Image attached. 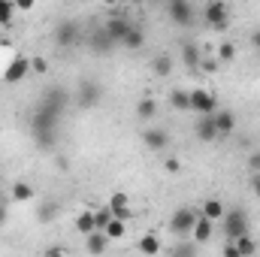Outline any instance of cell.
Returning a JSON list of instances; mask_svg holds the SVG:
<instances>
[{"label": "cell", "instance_id": "obj_14", "mask_svg": "<svg viewBox=\"0 0 260 257\" xmlns=\"http://www.w3.org/2000/svg\"><path fill=\"white\" fill-rule=\"evenodd\" d=\"M197 136L203 139V142H215V139H221V133L215 127V118L212 115H203L200 118V124H197Z\"/></svg>", "mask_w": 260, "mask_h": 257}, {"label": "cell", "instance_id": "obj_12", "mask_svg": "<svg viewBox=\"0 0 260 257\" xmlns=\"http://www.w3.org/2000/svg\"><path fill=\"white\" fill-rule=\"evenodd\" d=\"M142 142H145L151 151H160V148H167L170 136H167V130H160V127H148L142 133Z\"/></svg>", "mask_w": 260, "mask_h": 257}, {"label": "cell", "instance_id": "obj_5", "mask_svg": "<svg viewBox=\"0 0 260 257\" xmlns=\"http://www.w3.org/2000/svg\"><path fill=\"white\" fill-rule=\"evenodd\" d=\"M79 40H82V34H79V24H76V21H61V24L55 27V43H58L61 49L76 46Z\"/></svg>", "mask_w": 260, "mask_h": 257}, {"label": "cell", "instance_id": "obj_8", "mask_svg": "<svg viewBox=\"0 0 260 257\" xmlns=\"http://www.w3.org/2000/svg\"><path fill=\"white\" fill-rule=\"evenodd\" d=\"M100 97H103V91L97 82H82V88H79V106L82 109H94L100 103Z\"/></svg>", "mask_w": 260, "mask_h": 257}, {"label": "cell", "instance_id": "obj_27", "mask_svg": "<svg viewBox=\"0 0 260 257\" xmlns=\"http://www.w3.org/2000/svg\"><path fill=\"white\" fill-rule=\"evenodd\" d=\"M15 0H0V24L3 27H9L12 24V18H15Z\"/></svg>", "mask_w": 260, "mask_h": 257}, {"label": "cell", "instance_id": "obj_20", "mask_svg": "<svg viewBox=\"0 0 260 257\" xmlns=\"http://www.w3.org/2000/svg\"><path fill=\"white\" fill-rule=\"evenodd\" d=\"M121 46H124V49H133V52H136V49H142V46H145V34H142L139 27H133V24H130V30L124 34Z\"/></svg>", "mask_w": 260, "mask_h": 257}, {"label": "cell", "instance_id": "obj_37", "mask_svg": "<svg viewBox=\"0 0 260 257\" xmlns=\"http://www.w3.org/2000/svg\"><path fill=\"white\" fill-rule=\"evenodd\" d=\"M251 191H254V197L260 200V173H251Z\"/></svg>", "mask_w": 260, "mask_h": 257}, {"label": "cell", "instance_id": "obj_35", "mask_svg": "<svg viewBox=\"0 0 260 257\" xmlns=\"http://www.w3.org/2000/svg\"><path fill=\"white\" fill-rule=\"evenodd\" d=\"M224 254H227V257H239V251H236V242H233V239H227V242H224Z\"/></svg>", "mask_w": 260, "mask_h": 257}, {"label": "cell", "instance_id": "obj_2", "mask_svg": "<svg viewBox=\"0 0 260 257\" xmlns=\"http://www.w3.org/2000/svg\"><path fill=\"white\" fill-rule=\"evenodd\" d=\"M221 221H224V233H227V239H239L242 233H251V227H248V215H245L242 209H227Z\"/></svg>", "mask_w": 260, "mask_h": 257}, {"label": "cell", "instance_id": "obj_9", "mask_svg": "<svg viewBox=\"0 0 260 257\" xmlns=\"http://www.w3.org/2000/svg\"><path fill=\"white\" fill-rule=\"evenodd\" d=\"M27 73H30V58H12L9 67H6V73H3V79H6L9 85H15V82H21Z\"/></svg>", "mask_w": 260, "mask_h": 257}, {"label": "cell", "instance_id": "obj_4", "mask_svg": "<svg viewBox=\"0 0 260 257\" xmlns=\"http://www.w3.org/2000/svg\"><path fill=\"white\" fill-rule=\"evenodd\" d=\"M215 109H218V103H215V97H212L206 88H194V91H191V112L212 115Z\"/></svg>", "mask_w": 260, "mask_h": 257}, {"label": "cell", "instance_id": "obj_3", "mask_svg": "<svg viewBox=\"0 0 260 257\" xmlns=\"http://www.w3.org/2000/svg\"><path fill=\"white\" fill-rule=\"evenodd\" d=\"M203 18H206V24L224 30L230 24V6H227V0H209V6L203 9Z\"/></svg>", "mask_w": 260, "mask_h": 257}, {"label": "cell", "instance_id": "obj_13", "mask_svg": "<svg viewBox=\"0 0 260 257\" xmlns=\"http://www.w3.org/2000/svg\"><path fill=\"white\" fill-rule=\"evenodd\" d=\"M106 206L112 209V215H118V218H130V197L124 191H115L109 200H106Z\"/></svg>", "mask_w": 260, "mask_h": 257}, {"label": "cell", "instance_id": "obj_33", "mask_svg": "<svg viewBox=\"0 0 260 257\" xmlns=\"http://www.w3.org/2000/svg\"><path fill=\"white\" fill-rule=\"evenodd\" d=\"M30 67H34L37 73H46V70H49V61H46V58H34V61H30Z\"/></svg>", "mask_w": 260, "mask_h": 257}, {"label": "cell", "instance_id": "obj_31", "mask_svg": "<svg viewBox=\"0 0 260 257\" xmlns=\"http://www.w3.org/2000/svg\"><path fill=\"white\" fill-rule=\"evenodd\" d=\"M164 170H167V173H179V170H182V160H179V157H167Z\"/></svg>", "mask_w": 260, "mask_h": 257}, {"label": "cell", "instance_id": "obj_11", "mask_svg": "<svg viewBox=\"0 0 260 257\" xmlns=\"http://www.w3.org/2000/svg\"><path fill=\"white\" fill-rule=\"evenodd\" d=\"M109 236H106V230H91V233H85V248L91 251V254H103L106 248H109Z\"/></svg>", "mask_w": 260, "mask_h": 257}, {"label": "cell", "instance_id": "obj_28", "mask_svg": "<svg viewBox=\"0 0 260 257\" xmlns=\"http://www.w3.org/2000/svg\"><path fill=\"white\" fill-rule=\"evenodd\" d=\"M182 61L188 67H200V49H197L194 43H185L182 46Z\"/></svg>", "mask_w": 260, "mask_h": 257}, {"label": "cell", "instance_id": "obj_1", "mask_svg": "<svg viewBox=\"0 0 260 257\" xmlns=\"http://www.w3.org/2000/svg\"><path fill=\"white\" fill-rule=\"evenodd\" d=\"M61 109H64V94L61 91H52L46 97V103L34 112L30 118V127H34V136H37V145L40 148H52V136H55V127L61 121Z\"/></svg>", "mask_w": 260, "mask_h": 257}, {"label": "cell", "instance_id": "obj_24", "mask_svg": "<svg viewBox=\"0 0 260 257\" xmlns=\"http://www.w3.org/2000/svg\"><path fill=\"white\" fill-rule=\"evenodd\" d=\"M76 227H79V233H91V230H97V224H94V209H82V215L76 218Z\"/></svg>", "mask_w": 260, "mask_h": 257}, {"label": "cell", "instance_id": "obj_10", "mask_svg": "<svg viewBox=\"0 0 260 257\" xmlns=\"http://www.w3.org/2000/svg\"><path fill=\"white\" fill-rule=\"evenodd\" d=\"M103 30H106V37H109L112 43H121V40H124V34L130 30V21L124 18V15H112V18L106 21V27H103Z\"/></svg>", "mask_w": 260, "mask_h": 257}, {"label": "cell", "instance_id": "obj_6", "mask_svg": "<svg viewBox=\"0 0 260 257\" xmlns=\"http://www.w3.org/2000/svg\"><path fill=\"white\" fill-rule=\"evenodd\" d=\"M170 18H173L176 24L188 27V24L194 21V6H191V0H170Z\"/></svg>", "mask_w": 260, "mask_h": 257}, {"label": "cell", "instance_id": "obj_41", "mask_svg": "<svg viewBox=\"0 0 260 257\" xmlns=\"http://www.w3.org/2000/svg\"><path fill=\"white\" fill-rule=\"evenodd\" d=\"M3 221H6V209L0 206V224H3Z\"/></svg>", "mask_w": 260, "mask_h": 257}, {"label": "cell", "instance_id": "obj_26", "mask_svg": "<svg viewBox=\"0 0 260 257\" xmlns=\"http://www.w3.org/2000/svg\"><path fill=\"white\" fill-rule=\"evenodd\" d=\"M236 242V251H239V257H248L257 251V245H254V239H251V233H242L239 239H233Z\"/></svg>", "mask_w": 260, "mask_h": 257}, {"label": "cell", "instance_id": "obj_38", "mask_svg": "<svg viewBox=\"0 0 260 257\" xmlns=\"http://www.w3.org/2000/svg\"><path fill=\"white\" fill-rule=\"evenodd\" d=\"M200 64H203L206 73H215V70H218V61H200Z\"/></svg>", "mask_w": 260, "mask_h": 257}, {"label": "cell", "instance_id": "obj_29", "mask_svg": "<svg viewBox=\"0 0 260 257\" xmlns=\"http://www.w3.org/2000/svg\"><path fill=\"white\" fill-rule=\"evenodd\" d=\"M233 58H236V46H233L230 40H224V43L218 46V61H227V64H230Z\"/></svg>", "mask_w": 260, "mask_h": 257}, {"label": "cell", "instance_id": "obj_22", "mask_svg": "<svg viewBox=\"0 0 260 257\" xmlns=\"http://www.w3.org/2000/svg\"><path fill=\"white\" fill-rule=\"evenodd\" d=\"M12 200H15V203H30V200H34V185L15 182V185H12Z\"/></svg>", "mask_w": 260, "mask_h": 257}, {"label": "cell", "instance_id": "obj_40", "mask_svg": "<svg viewBox=\"0 0 260 257\" xmlns=\"http://www.w3.org/2000/svg\"><path fill=\"white\" fill-rule=\"evenodd\" d=\"M251 46L260 52V30H254V34H251Z\"/></svg>", "mask_w": 260, "mask_h": 257}, {"label": "cell", "instance_id": "obj_17", "mask_svg": "<svg viewBox=\"0 0 260 257\" xmlns=\"http://www.w3.org/2000/svg\"><path fill=\"white\" fill-rule=\"evenodd\" d=\"M103 230H106V236H109V239H124V233H127V218L112 215V218H109V224H106Z\"/></svg>", "mask_w": 260, "mask_h": 257}, {"label": "cell", "instance_id": "obj_32", "mask_svg": "<svg viewBox=\"0 0 260 257\" xmlns=\"http://www.w3.org/2000/svg\"><path fill=\"white\" fill-rule=\"evenodd\" d=\"M55 209H58L55 203H49V206H43V212H40V221H52V218H55Z\"/></svg>", "mask_w": 260, "mask_h": 257}, {"label": "cell", "instance_id": "obj_7", "mask_svg": "<svg viewBox=\"0 0 260 257\" xmlns=\"http://www.w3.org/2000/svg\"><path fill=\"white\" fill-rule=\"evenodd\" d=\"M194 221H197V212L194 209H179L176 215H173V221H170V230L173 233H191L194 230Z\"/></svg>", "mask_w": 260, "mask_h": 257}, {"label": "cell", "instance_id": "obj_34", "mask_svg": "<svg viewBox=\"0 0 260 257\" xmlns=\"http://www.w3.org/2000/svg\"><path fill=\"white\" fill-rule=\"evenodd\" d=\"M34 3H37V0H15V9H18V12H30Z\"/></svg>", "mask_w": 260, "mask_h": 257}, {"label": "cell", "instance_id": "obj_39", "mask_svg": "<svg viewBox=\"0 0 260 257\" xmlns=\"http://www.w3.org/2000/svg\"><path fill=\"white\" fill-rule=\"evenodd\" d=\"M197 245H182V248H176V254H194Z\"/></svg>", "mask_w": 260, "mask_h": 257}, {"label": "cell", "instance_id": "obj_18", "mask_svg": "<svg viewBox=\"0 0 260 257\" xmlns=\"http://www.w3.org/2000/svg\"><path fill=\"white\" fill-rule=\"evenodd\" d=\"M170 103H173L179 112H191V91H185V88H176V91L170 94Z\"/></svg>", "mask_w": 260, "mask_h": 257}, {"label": "cell", "instance_id": "obj_42", "mask_svg": "<svg viewBox=\"0 0 260 257\" xmlns=\"http://www.w3.org/2000/svg\"><path fill=\"white\" fill-rule=\"evenodd\" d=\"M100 3H106V6H115V3H118V0H100Z\"/></svg>", "mask_w": 260, "mask_h": 257}, {"label": "cell", "instance_id": "obj_21", "mask_svg": "<svg viewBox=\"0 0 260 257\" xmlns=\"http://www.w3.org/2000/svg\"><path fill=\"white\" fill-rule=\"evenodd\" d=\"M136 251H139V254H157V251H160L157 236H154V233H145V236L136 242Z\"/></svg>", "mask_w": 260, "mask_h": 257}, {"label": "cell", "instance_id": "obj_30", "mask_svg": "<svg viewBox=\"0 0 260 257\" xmlns=\"http://www.w3.org/2000/svg\"><path fill=\"white\" fill-rule=\"evenodd\" d=\"M109 218H112V209H109V206L94 209V224H97V230H103V227L109 224Z\"/></svg>", "mask_w": 260, "mask_h": 257}, {"label": "cell", "instance_id": "obj_25", "mask_svg": "<svg viewBox=\"0 0 260 257\" xmlns=\"http://www.w3.org/2000/svg\"><path fill=\"white\" fill-rule=\"evenodd\" d=\"M151 70H154V76L167 79V76L173 73V58H167V55H157V58L151 61Z\"/></svg>", "mask_w": 260, "mask_h": 257}, {"label": "cell", "instance_id": "obj_19", "mask_svg": "<svg viewBox=\"0 0 260 257\" xmlns=\"http://www.w3.org/2000/svg\"><path fill=\"white\" fill-rule=\"evenodd\" d=\"M224 212H227V206H224L221 200H206L200 215H206V218H212V221H221V218H224Z\"/></svg>", "mask_w": 260, "mask_h": 257}, {"label": "cell", "instance_id": "obj_23", "mask_svg": "<svg viewBox=\"0 0 260 257\" xmlns=\"http://www.w3.org/2000/svg\"><path fill=\"white\" fill-rule=\"evenodd\" d=\"M136 115H139L142 121H151V118L157 115V103H154L151 97H145V100H139V106H136Z\"/></svg>", "mask_w": 260, "mask_h": 257}, {"label": "cell", "instance_id": "obj_36", "mask_svg": "<svg viewBox=\"0 0 260 257\" xmlns=\"http://www.w3.org/2000/svg\"><path fill=\"white\" fill-rule=\"evenodd\" d=\"M248 167H251V173H260V151H254V154L248 157Z\"/></svg>", "mask_w": 260, "mask_h": 257}, {"label": "cell", "instance_id": "obj_15", "mask_svg": "<svg viewBox=\"0 0 260 257\" xmlns=\"http://www.w3.org/2000/svg\"><path fill=\"white\" fill-rule=\"evenodd\" d=\"M212 118H215V127H218V133L221 136H230L233 133V127H236V118H233V112H227V109H215L212 112Z\"/></svg>", "mask_w": 260, "mask_h": 257}, {"label": "cell", "instance_id": "obj_16", "mask_svg": "<svg viewBox=\"0 0 260 257\" xmlns=\"http://www.w3.org/2000/svg\"><path fill=\"white\" fill-rule=\"evenodd\" d=\"M212 224H215L212 218H206V215H197L191 236H194L197 242H209V239H212Z\"/></svg>", "mask_w": 260, "mask_h": 257}]
</instances>
